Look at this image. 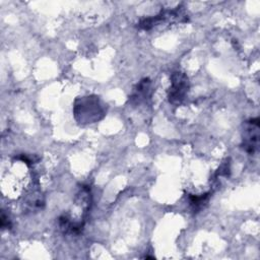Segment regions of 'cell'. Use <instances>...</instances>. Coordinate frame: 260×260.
I'll return each instance as SVG.
<instances>
[{"label":"cell","instance_id":"1","mask_svg":"<svg viewBox=\"0 0 260 260\" xmlns=\"http://www.w3.org/2000/svg\"><path fill=\"white\" fill-rule=\"evenodd\" d=\"M74 116L79 123H93L105 115L104 108L96 96H83L77 99L73 108Z\"/></svg>","mask_w":260,"mask_h":260},{"label":"cell","instance_id":"2","mask_svg":"<svg viewBox=\"0 0 260 260\" xmlns=\"http://www.w3.org/2000/svg\"><path fill=\"white\" fill-rule=\"evenodd\" d=\"M189 90V79L181 71H176L171 75V87L168 94L169 102L174 106H179L185 100Z\"/></svg>","mask_w":260,"mask_h":260},{"label":"cell","instance_id":"3","mask_svg":"<svg viewBox=\"0 0 260 260\" xmlns=\"http://www.w3.org/2000/svg\"><path fill=\"white\" fill-rule=\"evenodd\" d=\"M259 144V118L250 119L244 123L242 148L249 154H254Z\"/></svg>","mask_w":260,"mask_h":260},{"label":"cell","instance_id":"4","mask_svg":"<svg viewBox=\"0 0 260 260\" xmlns=\"http://www.w3.org/2000/svg\"><path fill=\"white\" fill-rule=\"evenodd\" d=\"M150 91V80L148 78H143L134 88L132 94L130 95V101L133 104H139L149 96Z\"/></svg>","mask_w":260,"mask_h":260},{"label":"cell","instance_id":"5","mask_svg":"<svg viewBox=\"0 0 260 260\" xmlns=\"http://www.w3.org/2000/svg\"><path fill=\"white\" fill-rule=\"evenodd\" d=\"M209 194H210V193L207 192V193L202 194L201 196H194V195H191V196L189 197V198H190V204H191V206H193L194 210H197V209H199V208L202 207L203 203L206 202V200H207Z\"/></svg>","mask_w":260,"mask_h":260},{"label":"cell","instance_id":"6","mask_svg":"<svg viewBox=\"0 0 260 260\" xmlns=\"http://www.w3.org/2000/svg\"><path fill=\"white\" fill-rule=\"evenodd\" d=\"M11 224H10V220L9 218L5 215L4 211L2 210V213H1V228L4 230V229H10Z\"/></svg>","mask_w":260,"mask_h":260}]
</instances>
